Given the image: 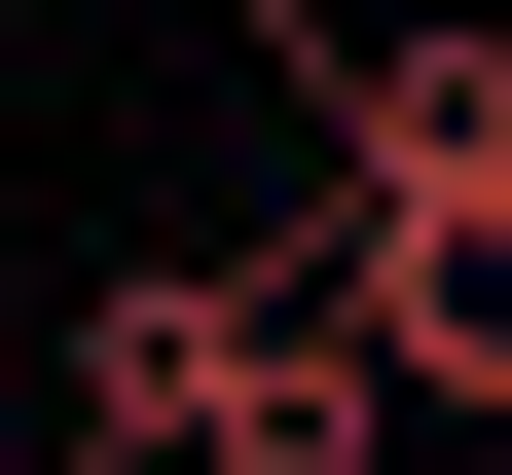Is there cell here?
I'll return each instance as SVG.
<instances>
[{
  "mask_svg": "<svg viewBox=\"0 0 512 475\" xmlns=\"http://www.w3.org/2000/svg\"><path fill=\"white\" fill-rule=\"evenodd\" d=\"M330 293H366V366H403V402H512V147L330 183Z\"/></svg>",
  "mask_w": 512,
  "mask_h": 475,
  "instance_id": "obj_1",
  "label": "cell"
},
{
  "mask_svg": "<svg viewBox=\"0 0 512 475\" xmlns=\"http://www.w3.org/2000/svg\"><path fill=\"white\" fill-rule=\"evenodd\" d=\"M256 329H293V256H110V293H74V475H183Z\"/></svg>",
  "mask_w": 512,
  "mask_h": 475,
  "instance_id": "obj_2",
  "label": "cell"
},
{
  "mask_svg": "<svg viewBox=\"0 0 512 475\" xmlns=\"http://www.w3.org/2000/svg\"><path fill=\"white\" fill-rule=\"evenodd\" d=\"M183 475H403V366H366V293H330V256H293V329L220 366V439H183Z\"/></svg>",
  "mask_w": 512,
  "mask_h": 475,
  "instance_id": "obj_3",
  "label": "cell"
},
{
  "mask_svg": "<svg viewBox=\"0 0 512 475\" xmlns=\"http://www.w3.org/2000/svg\"><path fill=\"white\" fill-rule=\"evenodd\" d=\"M256 37H293V74H330V0H256Z\"/></svg>",
  "mask_w": 512,
  "mask_h": 475,
  "instance_id": "obj_4",
  "label": "cell"
}]
</instances>
